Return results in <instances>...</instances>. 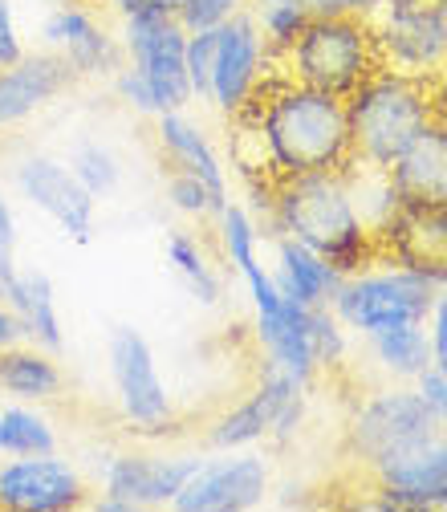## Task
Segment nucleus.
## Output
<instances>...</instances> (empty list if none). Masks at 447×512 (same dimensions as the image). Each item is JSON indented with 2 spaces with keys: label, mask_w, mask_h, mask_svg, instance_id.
Wrapping results in <instances>:
<instances>
[{
  "label": "nucleus",
  "mask_w": 447,
  "mask_h": 512,
  "mask_svg": "<svg viewBox=\"0 0 447 512\" xmlns=\"http://www.w3.org/2000/svg\"><path fill=\"white\" fill-rule=\"evenodd\" d=\"M248 9V0H187V5L179 9V25L187 33H196V29H216L224 25L228 17L244 13Z\"/></svg>",
  "instance_id": "nucleus-34"
},
{
  "label": "nucleus",
  "mask_w": 447,
  "mask_h": 512,
  "mask_svg": "<svg viewBox=\"0 0 447 512\" xmlns=\"http://www.w3.org/2000/svg\"><path fill=\"white\" fill-rule=\"evenodd\" d=\"M155 139H159V147H163V155H167L171 167L204 179L220 200H232L228 196V167H224V159L216 155V147L208 143V135L183 110H167V114L155 118Z\"/></svg>",
  "instance_id": "nucleus-23"
},
{
  "label": "nucleus",
  "mask_w": 447,
  "mask_h": 512,
  "mask_svg": "<svg viewBox=\"0 0 447 512\" xmlns=\"http://www.w3.org/2000/svg\"><path fill=\"white\" fill-rule=\"evenodd\" d=\"M13 187L21 191V200H29L41 216H49L70 240H78V244L94 240L98 200L78 183L70 163H61L53 155H25L13 167Z\"/></svg>",
  "instance_id": "nucleus-15"
},
{
  "label": "nucleus",
  "mask_w": 447,
  "mask_h": 512,
  "mask_svg": "<svg viewBox=\"0 0 447 512\" xmlns=\"http://www.w3.org/2000/svg\"><path fill=\"white\" fill-rule=\"evenodd\" d=\"M41 45L53 49L78 78H102L122 66V45L78 0L53 5L41 21Z\"/></svg>",
  "instance_id": "nucleus-17"
},
{
  "label": "nucleus",
  "mask_w": 447,
  "mask_h": 512,
  "mask_svg": "<svg viewBox=\"0 0 447 512\" xmlns=\"http://www.w3.org/2000/svg\"><path fill=\"white\" fill-rule=\"evenodd\" d=\"M21 265H17V248H0V301H13L21 285Z\"/></svg>",
  "instance_id": "nucleus-41"
},
{
  "label": "nucleus",
  "mask_w": 447,
  "mask_h": 512,
  "mask_svg": "<svg viewBox=\"0 0 447 512\" xmlns=\"http://www.w3.org/2000/svg\"><path fill=\"white\" fill-rule=\"evenodd\" d=\"M269 273H273L277 289L289 301H301V305H330L334 289L342 285V273L326 261L322 252H313L301 240L281 236V232H273V265H269Z\"/></svg>",
  "instance_id": "nucleus-22"
},
{
  "label": "nucleus",
  "mask_w": 447,
  "mask_h": 512,
  "mask_svg": "<svg viewBox=\"0 0 447 512\" xmlns=\"http://www.w3.org/2000/svg\"><path fill=\"white\" fill-rule=\"evenodd\" d=\"M163 187H167V204H171L179 216H187V220H216L220 208L228 204V200L216 196V191H212L204 179L187 175V171H179V167L167 171Z\"/></svg>",
  "instance_id": "nucleus-31"
},
{
  "label": "nucleus",
  "mask_w": 447,
  "mask_h": 512,
  "mask_svg": "<svg viewBox=\"0 0 447 512\" xmlns=\"http://www.w3.org/2000/svg\"><path fill=\"white\" fill-rule=\"evenodd\" d=\"M57 452V427L41 403H0V456H49Z\"/></svg>",
  "instance_id": "nucleus-27"
},
{
  "label": "nucleus",
  "mask_w": 447,
  "mask_h": 512,
  "mask_svg": "<svg viewBox=\"0 0 447 512\" xmlns=\"http://www.w3.org/2000/svg\"><path fill=\"white\" fill-rule=\"evenodd\" d=\"M236 118H252V135L261 147L257 171L273 183L313 171H342L354 159L346 98L309 90L301 82L273 86L265 102L252 98Z\"/></svg>",
  "instance_id": "nucleus-1"
},
{
  "label": "nucleus",
  "mask_w": 447,
  "mask_h": 512,
  "mask_svg": "<svg viewBox=\"0 0 447 512\" xmlns=\"http://www.w3.org/2000/svg\"><path fill=\"white\" fill-rule=\"evenodd\" d=\"M122 66H131L155 94L159 114L167 110H187L191 102V86H187V29L179 25V17H131L122 21Z\"/></svg>",
  "instance_id": "nucleus-10"
},
{
  "label": "nucleus",
  "mask_w": 447,
  "mask_h": 512,
  "mask_svg": "<svg viewBox=\"0 0 447 512\" xmlns=\"http://www.w3.org/2000/svg\"><path fill=\"white\" fill-rule=\"evenodd\" d=\"M273 488V468L265 456L248 452H220L204 456L175 492V512H248L257 508Z\"/></svg>",
  "instance_id": "nucleus-12"
},
{
  "label": "nucleus",
  "mask_w": 447,
  "mask_h": 512,
  "mask_svg": "<svg viewBox=\"0 0 447 512\" xmlns=\"http://www.w3.org/2000/svg\"><path fill=\"white\" fill-rule=\"evenodd\" d=\"M435 427H439L435 411L427 407L415 382H395V387L370 395L354 411V419L346 427V452L362 472H370L378 460H387L391 452H399V447H407L411 439H419Z\"/></svg>",
  "instance_id": "nucleus-8"
},
{
  "label": "nucleus",
  "mask_w": 447,
  "mask_h": 512,
  "mask_svg": "<svg viewBox=\"0 0 447 512\" xmlns=\"http://www.w3.org/2000/svg\"><path fill=\"white\" fill-rule=\"evenodd\" d=\"M305 391H309L305 382H297L285 370L265 362L257 387H252L236 407H228L220 419H212L204 443L212 447V452H240V447H257L261 439L273 435V427L285 415V407L297 403Z\"/></svg>",
  "instance_id": "nucleus-16"
},
{
  "label": "nucleus",
  "mask_w": 447,
  "mask_h": 512,
  "mask_svg": "<svg viewBox=\"0 0 447 512\" xmlns=\"http://www.w3.org/2000/svg\"><path fill=\"white\" fill-rule=\"evenodd\" d=\"M212 45H216V29H196L187 33V53H183V66H187V86L191 98H208V74H212Z\"/></svg>",
  "instance_id": "nucleus-33"
},
{
  "label": "nucleus",
  "mask_w": 447,
  "mask_h": 512,
  "mask_svg": "<svg viewBox=\"0 0 447 512\" xmlns=\"http://www.w3.org/2000/svg\"><path fill=\"white\" fill-rule=\"evenodd\" d=\"M366 350L374 366L391 382H415L423 370H431V338L427 322H407L395 330H378L366 338Z\"/></svg>",
  "instance_id": "nucleus-26"
},
{
  "label": "nucleus",
  "mask_w": 447,
  "mask_h": 512,
  "mask_svg": "<svg viewBox=\"0 0 447 512\" xmlns=\"http://www.w3.org/2000/svg\"><path fill=\"white\" fill-rule=\"evenodd\" d=\"M70 171L78 175V183L90 191L94 200H106L110 191L122 183V163L102 143H78L74 155H70Z\"/></svg>",
  "instance_id": "nucleus-30"
},
{
  "label": "nucleus",
  "mask_w": 447,
  "mask_h": 512,
  "mask_svg": "<svg viewBox=\"0 0 447 512\" xmlns=\"http://www.w3.org/2000/svg\"><path fill=\"white\" fill-rule=\"evenodd\" d=\"M167 265L175 269V277H179L191 293H196L204 305H216V301L224 297V281H220L212 256H208V248L200 244L196 232H187V228L167 232Z\"/></svg>",
  "instance_id": "nucleus-28"
},
{
  "label": "nucleus",
  "mask_w": 447,
  "mask_h": 512,
  "mask_svg": "<svg viewBox=\"0 0 447 512\" xmlns=\"http://www.w3.org/2000/svg\"><path fill=\"white\" fill-rule=\"evenodd\" d=\"M285 61H289V82H301L334 98H350L374 70H382L370 17H346V13H326V17L313 13L301 37L285 49Z\"/></svg>",
  "instance_id": "nucleus-4"
},
{
  "label": "nucleus",
  "mask_w": 447,
  "mask_h": 512,
  "mask_svg": "<svg viewBox=\"0 0 447 512\" xmlns=\"http://www.w3.org/2000/svg\"><path fill=\"white\" fill-rule=\"evenodd\" d=\"M391 183L403 204H435L447 196V122H427L411 147L391 163Z\"/></svg>",
  "instance_id": "nucleus-21"
},
{
  "label": "nucleus",
  "mask_w": 447,
  "mask_h": 512,
  "mask_svg": "<svg viewBox=\"0 0 447 512\" xmlns=\"http://www.w3.org/2000/svg\"><path fill=\"white\" fill-rule=\"evenodd\" d=\"M204 456H155V452H118L102 468L98 496L86 500L94 512H143V508H171L183 480L196 472Z\"/></svg>",
  "instance_id": "nucleus-11"
},
{
  "label": "nucleus",
  "mask_w": 447,
  "mask_h": 512,
  "mask_svg": "<svg viewBox=\"0 0 447 512\" xmlns=\"http://www.w3.org/2000/svg\"><path fill=\"white\" fill-rule=\"evenodd\" d=\"M435 118L431 94L423 78L399 74V70H374L350 98H346V122H350V151L358 163L387 167L411 147V139Z\"/></svg>",
  "instance_id": "nucleus-3"
},
{
  "label": "nucleus",
  "mask_w": 447,
  "mask_h": 512,
  "mask_svg": "<svg viewBox=\"0 0 447 512\" xmlns=\"http://www.w3.org/2000/svg\"><path fill=\"white\" fill-rule=\"evenodd\" d=\"M427 338H431V366L447 374V281L439 285L431 313H427Z\"/></svg>",
  "instance_id": "nucleus-36"
},
{
  "label": "nucleus",
  "mask_w": 447,
  "mask_h": 512,
  "mask_svg": "<svg viewBox=\"0 0 447 512\" xmlns=\"http://www.w3.org/2000/svg\"><path fill=\"white\" fill-rule=\"evenodd\" d=\"M0 248H17V212L13 200L5 196V187H0Z\"/></svg>",
  "instance_id": "nucleus-43"
},
{
  "label": "nucleus",
  "mask_w": 447,
  "mask_h": 512,
  "mask_svg": "<svg viewBox=\"0 0 447 512\" xmlns=\"http://www.w3.org/2000/svg\"><path fill=\"white\" fill-rule=\"evenodd\" d=\"M106 362H110V382H114L122 419L143 435L163 431L175 419V403L167 395V382L159 374L151 342L135 326H114L106 342Z\"/></svg>",
  "instance_id": "nucleus-9"
},
{
  "label": "nucleus",
  "mask_w": 447,
  "mask_h": 512,
  "mask_svg": "<svg viewBox=\"0 0 447 512\" xmlns=\"http://www.w3.org/2000/svg\"><path fill=\"white\" fill-rule=\"evenodd\" d=\"M415 387H419V395L427 399V407L435 411V423L447 431V374L443 370H423L419 378H415Z\"/></svg>",
  "instance_id": "nucleus-39"
},
{
  "label": "nucleus",
  "mask_w": 447,
  "mask_h": 512,
  "mask_svg": "<svg viewBox=\"0 0 447 512\" xmlns=\"http://www.w3.org/2000/svg\"><path fill=\"white\" fill-rule=\"evenodd\" d=\"M443 281H435L423 269L399 265L391 261L387 269H358L350 277H342V285L330 297V309L338 313V322L358 334L370 338L378 330H395L407 322H427L431 301L439 293Z\"/></svg>",
  "instance_id": "nucleus-5"
},
{
  "label": "nucleus",
  "mask_w": 447,
  "mask_h": 512,
  "mask_svg": "<svg viewBox=\"0 0 447 512\" xmlns=\"http://www.w3.org/2000/svg\"><path fill=\"white\" fill-rule=\"evenodd\" d=\"M374 500L370 508H395V512H439L447 508V431L435 427L407 447L378 460L370 472Z\"/></svg>",
  "instance_id": "nucleus-7"
},
{
  "label": "nucleus",
  "mask_w": 447,
  "mask_h": 512,
  "mask_svg": "<svg viewBox=\"0 0 447 512\" xmlns=\"http://www.w3.org/2000/svg\"><path fill=\"white\" fill-rule=\"evenodd\" d=\"M25 37H21V25H17V5L13 0H0V70L17 66L25 57Z\"/></svg>",
  "instance_id": "nucleus-37"
},
{
  "label": "nucleus",
  "mask_w": 447,
  "mask_h": 512,
  "mask_svg": "<svg viewBox=\"0 0 447 512\" xmlns=\"http://www.w3.org/2000/svg\"><path fill=\"white\" fill-rule=\"evenodd\" d=\"M269 45L248 13L228 17L224 25H216V45H212V74H208V98L220 114L236 118L240 110H248V102L261 94L265 82V61H269Z\"/></svg>",
  "instance_id": "nucleus-13"
},
{
  "label": "nucleus",
  "mask_w": 447,
  "mask_h": 512,
  "mask_svg": "<svg viewBox=\"0 0 447 512\" xmlns=\"http://www.w3.org/2000/svg\"><path fill=\"white\" fill-rule=\"evenodd\" d=\"M391 248V261L447 281V204H403L399 216L378 236Z\"/></svg>",
  "instance_id": "nucleus-19"
},
{
  "label": "nucleus",
  "mask_w": 447,
  "mask_h": 512,
  "mask_svg": "<svg viewBox=\"0 0 447 512\" xmlns=\"http://www.w3.org/2000/svg\"><path fill=\"white\" fill-rule=\"evenodd\" d=\"M66 387V374L57 366L53 350H41L33 342H17L0 350V395L21 403H49Z\"/></svg>",
  "instance_id": "nucleus-24"
},
{
  "label": "nucleus",
  "mask_w": 447,
  "mask_h": 512,
  "mask_svg": "<svg viewBox=\"0 0 447 512\" xmlns=\"http://www.w3.org/2000/svg\"><path fill=\"white\" fill-rule=\"evenodd\" d=\"M90 488L66 456H0V508L5 512H74Z\"/></svg>",
  "instance_id": "nucleus-14"
},
{
  "label": "nucleus",
  "mask_w": 447,
  "mask_h": 512,
  "mask_svg": "<svg viewBox=\"0 0 447 512\" xmlns=\"http://www.w3.org/2000/svg\"><path fill=\"white\" fill-rule=\"evenodd\" d=\"M443 204H447V196H443Z\"/></svg>",
  "instance_id": "nucleus-45"
},
{
  "label": "nucleus",
  "mask_w": 447,
  "mask_h": 512,
  "mask_svg": "<svg viewBox=\"0 0 447 512\" xmlns=\"http://www.w3.org/2000/svg\"><path fill=\"white\" fill-rule=\"evenodd\" d=\"M257 342L269 366L285 370L297 382H313V374L322 370L313 358V342H309V305L301 301H281V309L273 313H257Z\"/></svg>",
  "instance_id": "nucleus-20"
},
{
  "label": "nucleus",
  "mask_w": 447,
  "mask_h": 512,
  "mask_svg": "<svg viewBox=\"0 0 447 512\" xmlns=\"http://www.w3.org/2000/svg\"><path fill=\"white\" fill-rule=\"evenodd\" d=\"M53 5H66V0H53Z\"/></svg>",
  "instance_id": "nucleus-44"
},
{
  "label": "nucleus",
  "mask_w": 447,
  "mask_h": 512,
  "mask_svg": "<svg viewBox=\"0 0 447 512\" xmlns=\"http://www.w3.org/2000/svg\"><path fill=\"white\" fill-rule=\"evenodd\" d=\"M269 224H273V232L293 236L305 248L322 252L342 277L374 265L378 240L362 224L342 171H313V175L277 179L273 200H269Z\"/></svg>",
  "instance_id": "nucleus-2"
},
{
  "label": "nucleus",
  "mask_w": 447,
  "mask_h": 512,
  "mask_svg": "<svg viewBox=\"0 0 447 512\" xmlns=\"http://www.w3.org/2000/svg\"><path fill=\"white\" fill-rule=\"evenodd\" d=\"M309 342H313V358L317 366H338L350 350V330L338 322V313L330 305H309Z\"/></svg>",
  "instance_id": "nucleus-32"
},
{
  "label": "nucleus",
  "mask_w": 447,
  "mask_h": 512,
  "mask_svg": "<svg viewBox=\"0 0 447 512\" xmlns=\"http://www.w3.org/2000/svg\"><path fill=\"white\" fill-rule=\"evenodd\" d=\"M78 82V74L53 49L25 53L17 66L0 70V131H17L33 114L53 106Z\"/></svg>",
  "instance_id": "nucleus-18"
},
{
  "label": "nucleus",
  "mask_w": 447,
  "mask_h": 512,
  "mask_svg": "<svg viewBox=\"0 0 447 512\" xmlns=\"http://www.w3.org/2000/svg\"><path fill=\"white\" fill-rule=\"evenodd\" d=\"M387 0H309V9L317 17H326V13H346V17H374Z\"/></svg>",
  "instance_id": "nucleus-40"
},
{
  "label": "nucleus",
  "mask_w": 447,
  "mask_h": 512,
  "mask_svg": "<svg viewBox=\"0 0 447 512\" xmlns=\"http://www.w3.org/2000/svg\"><path fill=\"white\" fill-rule=\"evenodd\" d=\"M9 305L17 309V322H21L25 342L61 354V346H66V334H61V313H57V297H53L49 273L25 269V273H21V285H17V293H13Z\"/></svg>",
  "instance_id": "nucleus-25"
},
{
  "label": "nucleus",
  "mask_w": 447,
  "mask_h": 512,
  "mask_svg": "<svg viewBox=\"0 0 447 512\" xmlns=\"http://www.w3.org/2000/svg\"><path fill=\"white\" fill-rule=\"evenodd\" d=\"M114 90H118V98L131 106L135 114H147V118H159V102H155V94H151V86L131 70V66H118L114 70Z\"/></svg>",
  "instance_id": "nucleus-35"
},
{
  "label": "nucleus",
  "mask_w": 447,
  "mask_h": 512,
  "mask_svg": "<svg viewBox=\"0 0 447 512\" xmlns=\"http://www.w3.org/2000/svg\"><path fill=\"white\" fill-rule=\"evenodd\" d=\"M370 29L382 70L427 78L447 66V0H387Z\"/></svg>",
  "instance_id": "nucleus-6"
},
{
  "label": "nucleus",
  "mask_w": 447,
  "mask_h": 512,
  "mask_svg": "<svg viewBox=\"0 0 447 512\" xmlns=\"http://www.w3.org/2000/svg\"><path fill=\"white\" fill-rule=\"evenodd\" d=\"M106 5L118 13V21H131V17H179L187 0H106Z\"/></svg>",
  "instance_id": "nucleus-38"
},
{
  "label": "nucleus",
  "mask_w": 447,
  "mask_h": 512,
  "mask_svg": "<svg viewBox=\"0 0 447 512\" xmlns=\"http://www.w3.org/2000/svg\"><path fill=\"white\" fill-rule=\"evenodd\" d=\"M252 5V21H257L269 53L285 57V49L301 37V29L309 25L313 9H309V0H248Z\"/></svg>",
  "instance_id": "nucleus-29"
},
{
  "label": "nucleus",
  "mask_w": 447,
  "mask_h": 512,
  "mask_svg": "<svg viewBox=\"0 0 447 512\" xmlns=\"http://www.w3.org/2000/svg\"><path fill=\"white\" fill-rule=\"evenodd\" d=\"M17 342H25L21 322H17V309H13L9 301H0V350H9V346H17Z\"/></svg>",
  "instance_id": "nucleus-42"
}]
</instances>
